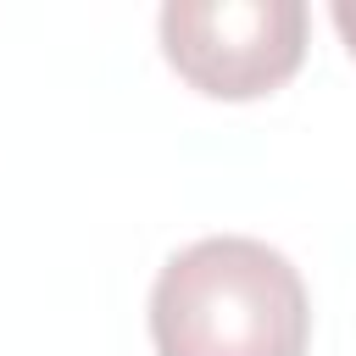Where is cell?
I'll list each match as a JSON object with an SVG mask.
<instances>
[{
    "instance_id": "1",
    "label": "cell",
    "mask_w": 356,
    "mask_h": 356,
    "mask_svg": "<svg viewBox=\"0 0 356 356\" xmlns=\"http://www.w3.org/2000/svg\"><path fill=\"white\" fill-rule=\"evenodd\" d=\"M150 339L156 356H306L312 300L284 250L211 234L156 273Z\"/></svg>"
},
{
    "instance_id": "3",
    "label": "cell",
    "mask_w": 356,
    "mask_h": 356,
    "mask_svg": "<svg viewBox=\"0 0 356 356\" xmlns=\"http://www.w3.org/2000/svg\"><path fill=\"white\" fill-rule=\"evenodd\" d=\"M328 17H334V28H339L345 50L356 56V0H334V6H328Z\"/></svg>"
},
{
    "instance_id": "2",
    "label": "cell",
    "mask_w": 356,
    "mask_h": 356,
    "mask_svg": "<svg viewBox=\"0 0 356 356\" xmlns=\"http://www.w3.org/2000/svg\"><path fill=\"white\" fill-rule=\"evenodd\" d=\"M167 67L211 100H256L295 78L306 56L300 0H167Z\"/></svg>"
}]
</instances>
